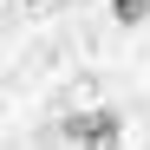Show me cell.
<instances>
[{
    "instance_id": "cell-1",
    "label": "cell",
    "mask_w": 150,
    "mask_h": 150,
    "mask_svg": "<svg viewBox=\"0 0 150 150\" xmlns=\"http://www.w3.org/2000/svg\"><path fill=\"white\" fill-rule=\"evenodd\" d=\"M59 137H65V144H79V150H124V111H111V105L65 111Z\"/></svg>"
},
{
    "instance_id": "cell-4",
    "label": "cell",
    "mask_w": 150,
    "mask_h": 150,
    "mask_svg": "<svg viewBox=\"0 0 150 150\" xmlns=\"http://www.w3.org/2000/svg\"><path fill=\"white\" fill-rule=\"evenodd\" d=\"M144 20H150V0H144Z\"/></svg>"
},
{
    "instance_id": "cell-3",
    "label": "cell",
    "mask_w": 150,
    "mask_h": 150,
    "mask_svg": "<svg viewBox=\"0 0 150 150\" xmlns=\"http://www.w3.org/2000/svg\"><path fill=\"white\" fill-rule=\"evenodd\" d=\"M26 7H46V0H26Z\"/></svg>"
},
{
    "instance_id": "cell-2",
    "label": "cell",
    "mask_w": 150,
    "mask_h": 150,
    "mask_svg": "<svg viewBox=\"0 0 150 150\" xmlns=\"http://www.w3.org/2000/svg\"><path fill=\"white\" fill-rule=\"evenodd\" d=\"M111 20L117 26H144V0H111Z\"/></svg>"
}]
</instances>
